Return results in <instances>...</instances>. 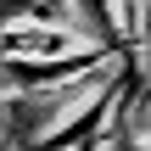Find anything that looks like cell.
<instances>
[{"instance_id":"cell-1","label":"cell","mask_w":151,"mask_h":151,"mask_svg":"<svg viewBox=\"0 0 151 151\" xmlns=\"http://www.w3.org/2000/svg\"><path fill=\"white\" fill-rule=\"evenodd\" d=\"M112 62V50H101V45H90V50H78V56H6V90L17 95H28V90H50V84H62V78H84V73H95V67H106Z\"/></svg>"},{"instance_id":"cell-2","label":"cell","mask_w":151,"mask_h":151,"mask_svg":"<svg viewBox=\"0 0 151 151\" xmlns=\"http://www.w3.org/2000/svg\"><path fill=\"white\" fill-rule=\"evenodd\" d=\"M78 50H90L78 34H67V28H28V22H6V56H78Z\"/></svg>"},{"instance_id":"cell-3","label":"cell","mask_w":151,"mask_h":151,"mask_svg":"<svg viewBox=\"0 0 151 151\" xmlns=\"http://www.w3.org/2000/svg\"><path fill=\"white\" fill-rule=\"evenodd\" d=\"M67 11H73V0H6V22H67Z\"/></svg>"}]
</instances>
